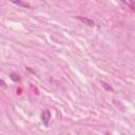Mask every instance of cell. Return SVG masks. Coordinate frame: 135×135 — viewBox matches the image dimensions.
Returning a JSON list of instances; mask_svg holds the SVG:
<instances>
[{"label": "cell", "mask_w": 135, "mask_h": 135, "mask_svg": "<svg viewBox=\"0 0 135 135\" xmlns=\"http://www.w3.org/2000/svg\"><path fill=\"white\" fill-rule=\"evenodd\" d=\"M41 119H42V122L44 123V126H49V122H50V119H51V113L49 110H44L42 112V115H41Z\"/></svg>", "instance_id": "6da1fadb"}, {"label": "cell", "mask_w": 135, "mask_h": 135, "mask_svg": "<svg viewBox=\"0 0 135 135\" xmlns=\"http://www.w3.org/2000/svg\"><path fill=\"white\" fill-rule=\"evenodd\" d=\"M8 1H11L12 3H14V4H17L18 6H21V7H27V8H30V5L27 4V3H25V2H23L22 0H8Z\"/></svg>", "instance_id": "7a4b0ae2"}, {"label": "cell", "mask_w": 135, "mask_h": 135, "mask_svg": "<svg viewBox=\"0 0 135 135\" xmlns=\"http://www.w3.org/2000/svg\"><path fill=\"white\" fill-rule=\"evenodd\" d=\"M81 22H83V23H85L86 25H89V26H94V21L93 20H91V19H88V18H83V17H77Z\"/></svg>", "instance_id": "3957f363"}, {"label": "cell", "mask_w": 135, "mask_h": 135, "mask_svg": "<svg viewBox=\"0 0 135 135\" xmlns=\"http://www.w3.org/2000/svg\"><path fill=\"white\" fill-rule=\"evenodd\" d=\"M123 4H126L127 6H129L131 9H134V4H133V0H120Z\"/></svg>", "instance_id": "277c9868"}]
</instances>
